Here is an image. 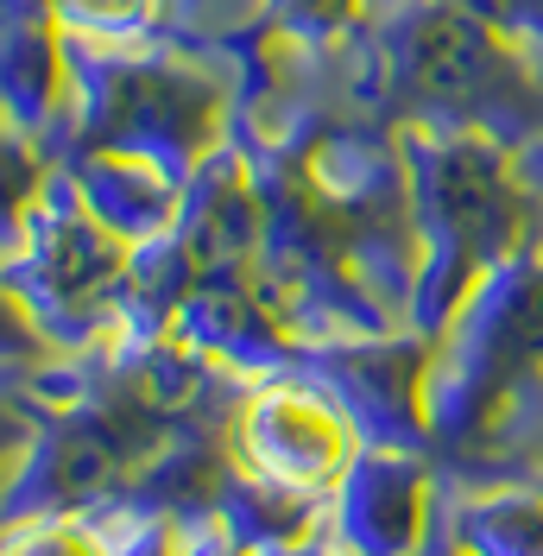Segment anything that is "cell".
Returning <instances> with one entry per match:
<instances>
[{
	"instance_id": "cell-4",
	"label": "cell",
	"mask_w": 543,
	"mask_h": 556,
	"mask_svg": "<svg viewBox=\"0 0 543 556\" xmlns=\"http://www.w3.org/2000/svg\"><path fill=\"white\" fill-rule=\"evenodd\" d=\"M13 556H102V551H96V538L83 525H38L33 538H20Z\"/></svg>"
},
{
	"instance_id": "cell-3",
	"label": "cell",
	"mask_w": 543,
	"mask_h": 556,
	"mask_svg": "<svg viewBox=\"0 0 543 556\" xmlns=\"http://www.w3.org/2000/svg\"><path fill=\"white\" fill-rule=\"evenodd\" d=\"M462 556H543V500L538 493H493L455 525Z\"/></svg>"
},
{
	"instance_id": "cell-2",
	"label": "cell",
	"mask_w": 543,
	"mask_h": 556,
	"mask_svg": "<svg viewBox=\"0 0 543 556\" xmlns=\"http://www.w3.org/2000/svg\"><path fill=\"white\" fill-rule=\"evenodd\" d=\"M341 556H411L424 531V475L399 450H367L336 486L329 513Z\"/></svg>"
},
{
	"instance_id": "cell-1",
	"label": "cell",
	"mask_w": 543,
	"mask_h": 556,
	"mask_svg": "<svg viewBox=\"0 0 543 556\" xmlns=\"http://www.w3.org/2000/svg\"><path fill=\"white\" fill-rule=\"evenodd\" d=\"M240 455L253 475H266L278 486H298L310 500L336 493L348 481V468L361 462L354 450V412L323 386H266L240 405Z\"/></svg>"
},
{
	"instance_id": "cell-5",
	"label": "cell",
	"mask_w": 543,
	"mask_h": 556,
	"mask_svg": "<svg viewBox=\"0 0 543 556\" xmlns=\"http://www.w3.org/2000/svg\"><path fill=\"white\" fill-rule=\"evenodd\" d=\"M260 556H341V551H316V544H278V551H260Z\"/></svg>"
}]
</instances>
